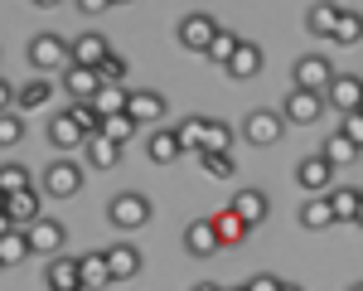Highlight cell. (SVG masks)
Instances as JSON below:
<instances>
[{
    "instance_id": "cell-1",
    "label": "cell",
    "mask_w": 363,
    "mask_h": 291,
    "mask_svg": "<svg viewBox=\"0 0 363 291\" xmlns=\"http://www.w3.org/2000/svg\"><path fill=\"white\" fill-rule=\"evenodd\" d=\"M25 58L34 73H68V63H73V39H63V34H34L25 44Z\"/></svg>"
},
{
    "instance_id": "cell-2",
    "label": "cell",
    "mask_w": 363,
    "mask_h": 291,
    "mask_svg": "<svg viewBox=\"0 0 363 291\" xmlns=\"http://www.w3.org/2000/svg\"><path fill=\"white\" fill-rule=\"evenodd\" d=\"M150 199L140 194V190H121V194H112L107 199V224H112L116 233H136V229H145L150 224Z\"/></svg>"
},
{
    "instance_id": "cell-3",
    "label": "cell",
    "mask_w": 363,
    "mask_h": 291,
    "mask_svg": "<svg viewBox=\"0 0 363 291\" xmlns=\"http://www.w3.org/2000/svg\"><path fill=\"white\" fill-rule=\"evenodd\" d=\"M291 78H296L291 87H306V92H320V97H325L339 73H335V63H330L325 54H301L296 63H291Z\"/></svg>"
},
{
    "instance_id": "cell-4",
    "label": "cell",
    "mask_w": 363,
    "mask_h": 291,
    "mask_svg": "<svg viewBox=\"0 0 363 291\" xmlns=\"http://www.w3.org/2000/svg\"><path fill=\"white\" fill-rule=\"evenodd\" d=\"M281 136H286V116H281V107L272 112V107H252L247 116H242V141L247 146H277Z\"/></svg>"
},
{
    "instance_id": "cell-5",
    "label": "cell",
    "mask_w": 363,
    "mask_h": 291,
    "mask_svg": "<svg viewBox=\"0 0 363 291\" xmlns=\"http://www.w3.org/2000/svg\"><path fill=\"white\" fill-rule=\"evenodd\" d=\"M325 97L320 92H306V87H291L286 92V102H281V116H286V126H315L320 116H325Z\"/></svg>"
},
{
    "instance_id": "cell-6",
    "label": "cell",
    "mask_w": 363,
    "mask_h": 291,
    "mask_svg": "<svg viewBox=\"0 0 363 291\" xmlns=\"http://www.w3.org/2000/svg\"><path fill=\"white\" fill-rule=\"evenodd\" d=\"M223 29H218V20L213 15H203V10H194V15H184L179 20V44L184 49H194V54L208 58V49H213V39H218Z\"/></svg>"
},
{
    "instance_id": "cell-7",
    "label": "cell",
    "mask_w": 363,
    "mask_h": 291,
    "mask_svg": "<svg viewBox=\"0 0 363 291\" xmlns=\"http://www.w3.org/2000/svg\"><path fill=\"white\" fill-rule=\"evenodd\" d=\"M296 185H301V194H330L335 190V165L325 160V155H301V165H296Z\"/></svg>"
},
{
    "instance_id": "cell-8",
    "label": "cell",
    "mask_w": 363,
    "mask_h": 291,
    "mask_svg": "<svg viewBox=\"0 0 363 291\" xmlns=\"http://www.w3.org/2000/svg\"><path fill=\"white\" fill-rule=\"evenodd\" d=\"M78 190H83V165L78 160H54L44 170V194L49 199H73Z\"/></svg>"
},
{
    "instance_id": "cell-9",
    "label": "cell",
    "mask_w": 363,
    "mask_h": 291,
    "mask_svg": "<svg viewBox=\"0 0 363 291\" xmlns=\"http://www.w3.org/2000/svg\"><path fill=\"white\" fill-rule=\"evenodd\" d=\"M44 219V194L25 190V194H10L5 199V229H34Z\"/></svg>"
},
{
    "instance_id": "cell-10",
    "label": "cell",
    "mask_w": 363,
    "mask_h": 291,
    "mask_svg": "<svg viewBox=\"0 0 363 291\" xmlns=\"http://www.w3.org/2000/svg\"><path fill=\"white\" fill-rule=\"evenodd\" d=\"M25 233H29V248H34V258H49V262H54L58 253H63V243H68V229H63L58 219H49V214H44L34 229H25Z\"/></svg>"
},
{
    "instance_id": "cell-11",
    "label": "cell",
    "mask_w": 363,
    "mask_h": 291,
    "mask_svg": "<svg viewBox=\"0 0 363 291\" xmlns=\"http://www.w3.org/2000/svg\"><path fill=\"white\" fill-rule=\"evenodd\" d=\"M325 102H330L339 116L363 112V78L359 73H339L335 83H330V92H325Z\"/></svg>"
},
{
    "instance_id": "cell-12",
    "label": "cell",
    "mask_w": 363,
    "mask_h": 291,
    "mask_svg": "<svg viewBox=\"0 0 363 291\" xmlns=\"http://www.w3.org/2000/svg\"><path fill=\"white\" fill-rule=\"evenodd\" d=\"M126 116L140 121V126L160 121V116H165V92H155V87H131V97H126Z\"/></svg>"
},
{
    "instance_id": "cell-13",
    "label": "cell",
    "mask_w": 363,
    "mask_h": 291,
    "mask_svg": "<svg viewBox=\"0 0 363 291\" xmlns=\"http://www.w3.org/2000/svg\"><path fill=\"white\" fill-rule=\"evenodd\" d=\"M218 248H223V238L213 229V219H194V224L184 229V253H189V258H213Z\"/></svg>"
},
{
    "instance_id": "cell-14",
    "label": "cell",
    "mask_w": 363,
    "mask_h": 291,
    "mask_svg": "<svg viewBox=\"0 0 363 291\" xmlns=\"http://www.w3.org/2000/svg\"><path fill=\"white\" fill-rule=\"evenodd\" d=\"M87 141H92V136L68 116V107L58 116H49V146H54V150H78V146H87Z\"/></svg>"
},
{
    "instance_id": "cell-15",
    "label": "cell",
    "mask_w": 363,
    "mask_h": 291,
    "mask_svg": "<svg viewBox=\"0 0 363 291\" xmlns=\"http://www.w3.org/2000/svg\"><path fill=\"white\" fill-rule=\"evenodd\" d=\"M63 92H68V102H97V92H102V78H97L92 68H78V63H68V73H63Z\"/></svg>"
},
{
    "instance_id": "cell-16",
    "label": "cell",
    "mask_w": 363,
    "mask_h": 291,
    "mask_svg": "<svg viewBox=\"0 0 363 291\" xmlns=\"http://www.w3.org/2000/svg\"><path fill=\"white\" fill-rule=\"evenodd\" d=\"M112 54L116 49L102 39V34H78V39H73V63H78V68H92V73H97Z\"/></svg>"
},
{
    "instance_id": "cell-17",
    "label": "cell",
    "mask_w": 363,
    "mask_h": 291,
    "mask_svg": "<svg viewBox=\"0 0 363 291\" xmlns=\"http://www.w3.org/2000/svg\"><path fill=\"white\" fill-rule=\"evenodd\" d=\"M102 253H107V267H112V282H131V277L140 272V248H136V243L121 238V243L102 248Z\"/></svg>"
},
{
    "instance_id": "cell-18",
    "label": "cell",
    "mask_w": 363,
    "mask_h": 291,
    "mask_svg": "<svg viewBox=\"0 0 363 291\" xmlns=\"http://www.w3.org/2000/svg\"><path fill=\"white\" fill-rule=\"evenodd\" d=\"M44 287H49V291H87L78 258H54V262H49V272H44Z\"/></svg>"
},
{
    "instance_id": "cell-19",
    "label": "cell",
    "mask_w": 363,
    "mask_h": 291,
    "mask_svg": "<svg viewBox=\"0 0 363 291\" xmlns=\"http://www.w3.org/2000/svg\"><path fill=\"white\" fill-rule=\"evenodd\" d=\"M262 63H267V54H262V44H252V39H242V49H238V58L228 63V78H233V83H252V78L262 73Z\"/></svg>"
},
{
    "instance_id": "cell-20",
    "label": "cell",
    "mask_w": 363,
    "mask_h": 291,
    "mask_svg": "<svg viewBox=\"0 0 363 291\" xmlns=\"http://www.w3.org/2000/svg\"><path fill=\"white\" fill-rule=\"evenodd\" d=\"M145 155L155 160V165H174L179 155H184V146L174 136V126H160V131H150V141H145Z\"/></svg>"
},
{
    "instance_id": "cell-21",
    "label": "cell",
    "mask_w": 363,
    "mask_h": 291,
    "mask_svg": "<svg viewBox=\"0 0 363 291\" xmlns=\"http://www.w3.org/2000/svg\"><path fill=\"white\" fill-rule=\"evenodd\" d=\"M233 209H238V219H242L247 229H262V224H267V214H272V199H267L262 190H242V194L233 199Z\"/></svg>"
},
{
    "instance_id": "cell-22",
    "label": "cell",
    "mask_w": 363,
    "mask_h": 291,
    "mask_svg": "<svg viewBox=\"0 0 363 291\" xmlns=\"http://www.w3.org/2000/svg\"><path fill=\"white\" fill-rule=\"evenodd\" d=\"M330 209H335V224H359L363 190L359 185H339V190H330Z\"/></svg>"
},
{
    "instance_id": "cell-23",
    "label": "cell",
    "mask_w": 363,
    "mask_h": 291,
    "mask_svg": "<svg viewBox=\"0 0 363 291\" xmlns=\"http://www.w3.org/2000/svg\"><path fill=\"white\" fill-rule=\"evenodd\" d=\"M301 229H310V233L335 229V209H330V194H310V199H301Z\"/></svg>"
},
{
    "instance_id": "cell-24",
    "label": "cell",
    "mask_w": 363,
    "mask_h": 291,
    "mask_svg": "<svg viewBox=\"0 0 363 291\" xmlns=\"http://www.w3.org/2000/svg\"><path fill=\"white\" fill-rule=\"evenodd\" d=\"M54 97V83L49 78H29V83L15 87V112H34V107H44Z\"/></svg>"
},
{
    "instance_id": "cell-25",
    "label": "cell",
    "mask_w": 363,
    "mask_h": 291,
    "mask_svg": "<svg viewBox=\"0 0 363 291\" xmlns=\"http://www.w3.org/2000/svg\"><path fill=\"white\" fill-rule=\"evenodd\" d=\"M83 155H87L92 170H116V165H121V146L107 141V136H92V141L83 146Z\"/></svg>"
},
{
    "instance_id": "cell-26",
    "label": "cell",
    "mask_w": 363,
    "mask_h": 291,
    "mask_svg": "<svg viewBox=\"0 0 363 291\" xmlns=\"http://www.w3.org/2000/svg\"><path fill=\"white\" fill-rule=\"evenodd\" d=\"M213 229H218V238H223V248H238V243H247V233H252L247 224L238 219V209H233V204L213 214Z\"/></svg>"
},
{
    "instance_id": "cell-27",
    "label": "cell",
    "mask_w": 363,
    "mask_h": 291,
    "mask_svg": "<svg viewBox=\"0 0 363 291\" xmlns=\"http://www.w3.org/2000/svg\"><path fill=\"white\" fill-rule=\"evenodd\" d=\"M25 258H34L29 233L25 229H5V238H0V262H5V267H20Z\"/></svg>"
},
{
    "instance_id": "cell-28",
    "label": "cell",
    "mask_w": 363,
    "mask_h": 291,
    "mask_svg": "<svg viewBox=\"0 0 363 291\" xmlns=\"http://www.w3.org/2000/svg\"><path fill=\"white\" fill-rule=\"evenodd\" d=\"M339 5H310L306 10V29L310 34H320V39H335V29H339Z\"/></svg>"
},
{
    "instance_id": "cell-29",
    "label": "cell",
    "mask_w": 363,
    "mask_h": 291,
    "mask_svg": "<svg viewBox=\"0 0 363 291\" xmlns=\"http://www.w3.org/2000/svg\"><path fill=\"white\" fill-rule=\"evenodd\" d=\"M78 267H83V287L87 291H97V287H107V282H112L107 253H83V258H78Z\"/></svg>"
},
{
    "instance_id": "cell-30",
    "label": "cell",
    "mask_w": 363,
    "mask_h": 291,
    "mask_svg": "<svg viewBox=\"0 0 363 291\" xmlns=\"http://www.w3.org/2000/svg\"><path fill=\"white\" fill-rule=\"evenodd\" d=\"M203 131H208V116H184V121H174V136H179V146H184L189 155L203 150Z\"/></svg>"
},
{
    "instance_id": "cell-31",
    "label": "cell",
    "mask_w": 363,
    "mask_h": 291,
    "mask_svg": "<svg viewBox=\"0 0 363 291\" xmlns=\"http://www.w3.org/2000/svg\"><path fill=\"white\" fill-rule=\"evenodd\" d=\"M228 150H233V126L208 116V131H203V150L199 155H228Z\"/></svg>"
},
{
    "instance_id": "cell-32",
    "label": "cell",
    "mask_w": 363,
    "mask_h": 291,
    "mask_svg": "<svg viewBox=\"0 0 363 291\" xmlns=\"http://www.w3.org/2000/svg\"><path fill=\"white\" fill-rule=\"evenodd\" d=\"M320 155H325V160H330V165H349V160H359V146L349 141V136H344V131H335V136H330V141L320 146Z\"/></svg>"
},
{
    "instance_id": "cell-33",
    "label": "cell",
    "mask_w": 363,
    "mask_h": 291,
    "mask_svg": "<svg viewBox=\"0 0 363 291\" xmlns=\"http://www.w3.org/2000/svg\"><path fill=\"white\" fill-rule=\"evenodd\" d=\"M25 190H34L29 170H25V165H15V160H5V170H0V194L10 199V194H25Z\"/></svg>"
},
{
    "instance_id": "cell-34",
    "label": "cell",
    "mask_w": 363,
    "mask_h": 291,
    "mask_svg": "<svg viewBox=\"0 0 363 291\" xmlns=\"http://www.w3.org/2000/svg\"><path fill=\"white\" fill-rule=\"evenodd\" d=\"M126 97H131V87H102L92 107L102 112V121H107V116H121V112H126Z\"/></svg>"
},
{
    "instance_id": "cell-35",
    "label": "cell",
    "mask_w": 363,
    "mask_h": 291,
    "mask_svg": "<svg viewBox=\"0 0 363 291\" xmlns=\"http://www.w3.org/2000/svg\"><path fill=\"white\" fill-rule=\"evenodd\" d=\"M238 49H242V39H238L233 29H223V34L213 39V49H208V63H218V68H228V63L238 58Z\"/></svg>"
},
{
    "instance_id": "cell-36",
    "label": "cell",
    "mask_w": 363,
    "mask_h": 291,
    "mask_svg": "<svg viewBox=\"0 0 363 291\" xmlns=\"http://www.w3.org/2000/svg\"><path fill=\"white\" fill-rule=\"evenodd\" d=\"M136 131H140V121H131L126 112H121V116H107V121H102V136H107V141H116V146H126L131 136H136Z\"/></svg>"
},
{
    "instance_id": "cell-37",
    "label": "cell",
    "mask_w": 363,
    "mask_h": 291,
    "mask_svg": "<svg viewBox=\"0 0 363 291\" xmlns=\"http://www.w3.org/2000/svg\"><path fill=\"white\" fill-rule=\"evenodd\" d=\"M68 116L83 126L87 136H102V112H97L92 102H68Z\"/></svg>"
},
{
    "instance_id": "cell-38",
    "label": "cell",
    "mask_w": 363,
    "mask_h": 291,
    "mask_svg": "<svg viewBox=\"0 0 363 291\" xmlns=\"http://www.w3.org/2000/svg\"><path fill=\"white\" fill-rule=\"evenodd\" d=\"M359 39H363V15L359 10H344V15H339V29H335V44L349 49V44H359Z\"/></svg>"
},
{
    "instance_id": "cell-39",
    "label": "cell",
    "mask_w": 363,
    "mask_h": 291,
    "mask_svg": "<svg viewBox=\"0 0 363 291\" xmlns=\"http://www.w3.org/2000/svg\"><path fill=\"white\" fill-rule=\"evenodd\" d=\"M20 141H25V116H20V112H5V116H0V146H5V150H15Z\"/></svg>"
},
{
    "instance_id": "cell-40",
    "label": "cell",
    "mask_w": 363,
    "mask_h": 291,
    "mask_svg": "<svg viewBox=\"0 0 363 291\" xmlns=\"http://www.w3.org/2000/svg\"><path fill=\"white\" fill-rule=\"evenodd\" d=\"M97 78H102V87H126V83H121V78H126V58L112 54L102 68H97Z\"/></svg>"
},
{
    "instance_id": "cell-41",
    "label": "cell",
    "mask_w": 363,
    "mask_h": 291,
    "mask_svg": "<svg viewBox=\"0 0 363 291\" xmlns=\"http://www.w3.org/2000/svg\"><path fill=\"white\" fill-rule=\"evenodd\" d=\"M199 160H203V170L213 175V180H233L238 175V160L233 155H199Z\"/></svg>"
},
{
    "instance_id": "cell-42",
    "label": "cell",
    "mask_w": 363,
    "mask_h": 291,
    "mask_svg": "<svg viewBox=\"0 0 363 291\" xmlns=\"http://www.w3.org/2000/svg\"><path fill=\"white\" fill-rule=\"evenodd\" d=\"M339 131L349 136V141L363 150V112H349V116H339Z\"/></svg>"
},
{
    "instance_id": "cell-43",
    "label": "cell",
    "mask_w": 363,
    "mask_h": 291,
    "mask_svg": "<svg viewBox=\"0 0 363 291\" xmlns=\"http://www.w3.org/2000/svg\"><path fill=\"white\" fill-rule=\"evenodd\" d=\"M247 291H281V277H272V272H257L247 282Z\"/></svg>"
},
{
    "instance_id": "cell-44",
    "label": "cell",
    "mask_w": 363,
    "mask_h": 291,
    "mask_svg": "<svg viewBox=\"0 0 363 291\" xmlns=\"http://www.w3.org/2000/svg\"><path fill=\"white\" fill-rule=\"evenodd\" d=\"M194 291H228V287H213V282H199Z\"/></svg>"
},
{
    "instance_id": "cell-45",
    "label": "cell",
    "mask_w": 363,
    "mask_h": 291,
    "mask_svg": "<svg viewBox=\"0 0 363 291\" xmlns=\"http://www.w3.org/2000/svg\"><path fill=\"white\" fill-rule=\"evenodd\" d=\"M281 291H306V287L301 282H281Z\"/></svg>"
},
{
    "instance_id": "cell-46",
    "label": "cell",
    "mask_w": 363,
    "mask_h": 291,
    "mask_svg": "<svg viewBox=\"0 0 363 291\" xmlns=\"http://www.w3.org/2000/svg\"><path fill=\"white\" fill-rule=\"evenodd\" d=\"M349 291H363V282H354V287H349Z\"/></svg>"
},
{
    "instance_id": "cell-47",
    "label": "cell",
    "mask_w": 363,
    "mask_h": 291,
    "mask_svg": "<svg viewBox=\"0 0 363 291\" xmlns=\"http://www.w3.org/2000/svg\"><path fill=\"white\" fill-rule=\"evenodd\" d=\"M228 291H247V287H228Z\"/></svg>"
},
{
    "instance_id": "cell-48",
    "label": "cell",
    "mask_w": 363,
    "mask_h": 291,
    "mask_svg": "<svg viewBox=\"0 0 363 291\" xmlns=\"http://www.w3.org/2000/svg\"><path fill=\"white\" fill-rule=\"evenodd\" d=\"M359 229H363V209H359Z\"/></svg>"
}]
</instances>
